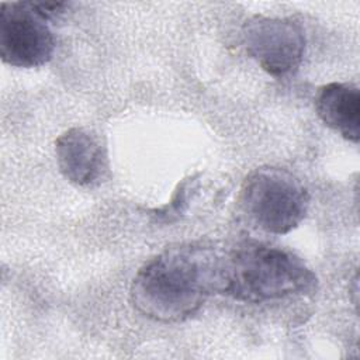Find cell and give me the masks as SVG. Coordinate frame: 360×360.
I'll return each mask as SVG.
<instances>
[{
  "instance_id": "cell-6",
  "label": "cell",
  "mask_w": 360,
  "mask_h": 360,
  "mask_svg": "<svg viewBox=\"0 0 360 360\" xmlns=\"http://www.w3.org/2000/svg\"><path fill=\"white\" fill-rule=\"evenodd\" d=\"M55 155L62 176L80 187L100 184L108 172V155L91 129L75 127L58 136Z\"/></svg>"
},
{
  "instance_id": "cell-3",
  "label": "cell",
  "mask_w": 360,
  "mask_h": 360,
  "mask_svg": "<svg viewBox=\"0 0 360 360\" xmlns=\"http://www.w3.org/2000/svg\"><path fill=\"white\" fill-rule=\"evenodd\" d=\"M240 205L263 231L284 235L305 218L309 194L292 173L263 166L252 170L240 187Z\"/></svg>"
},
{
  "instance_id": "cell-2",
  "label": "cell",
  "mask_w": 360,
  "mask_h": 360,
  "mask_svg": "<svg viewBox=\"0 0 360 360\" xmlns=\"http://www.w3.org/2000/svg\"><path fill=\"white\" fill-rule=\"evenodd\" d=\"M315 273L297 255L260 243H243L222 257L221 294L243 302H266L311 291Z\"/></svg>"
},
{
  "instance_id": "cell-1",
  "label": "cell",
  "mask_w": 360,
  "mask_h": 360,
  "mask_svg": "<svg viewBox=\"0 0 360 360\" xmlns=\"http://www.w3.org/2000/svg\"><path fill=\"white\" fill-rule=\"evenodd\" d=\"M224 253L202 243L167 248L135 274L129 297L135 309L158 322L194 315L211 294H221Z\"/></svg>"
},
{
  "instance_id": "cell-7",
  "label": "cell",
  "mask_w": 360,
  "mask_h": 360,
  "mask_svg": "<svg viewBox=\"0 0 360 360\" xmlns=\"http://www.w3.org/2000/svg\"><path fill=\"white\" fill-rule=\"evenodd\" d=\"M315 111L321 121L345 139L357 143L360 138V93L353 83H328L318 89Z\"/></svg>"
},
{
  "instance_id": "cell-5",
  "label": "cell",
  "mask_w": 360,
  "mask_h": 360,
  "mask_svg": "<svg viewBox=\"0 0 360 360\" xmlns=\"http://www.w3.org/2000/svg\"><path fill=\"white\" fill-rule=\"evenodd\" d=\"M242 35L248 53L269 75L281 77L300 68L305 34L294 20L255 15L243 24Z\"/></svg>"
},
{
  "instance_id": "cell-4",
  "label": "cell",
  "mask_w": 360,
  "mask_h": 360,
  "mask_svg": "<svg viewBox=\"0 0 360 360\" xmlns=\"http://www.w3.org/2000/svg\"><path fill=\"white\" fill-rule=\"evenodd\" d=\"M32 1L3 3L0 8V56L15 68H37L51 60L55 38Z\"/></svg>"
}]
</instances>
